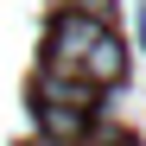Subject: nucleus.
<instances>
[{
	"instance_id": "obj_1",
	"label": "nucleus",
	"mask_w": 146,
	"mask_h": 146,
	"mask_svg": "<svg viewBox=\"0 0 146 146\" xmlns=\"http://www.w3.org/2000/svg\"><path fill=\"white\" fill-rule=\"evenodd\" d=\"M108 38L102 19H89V13H57L51 19V32H44V70L51 76H89V57H95V44Z\"/></svg>"
},
{
	"instance_id": "obj_2",
	"label": "nucleus",
	"mask_w": 146,
	"mask_h": 146,
	"mask_svg": "<svg viewBox=\"0 0 146 146\" xmlns=\"http://www.w3.org/2000/svg\"><path fill=\"white\" fill-rule=\"evenodd\" d=\"M89 102H95L89 83H76V76H51V70L38 76V108H83V114H89Z\"/></svg>"
},
{
	"instance_id": "obj_3",
	"label": "nucleus",
	"mask_w": 146,
	"mask_h": 146,
	"mask_svg": "<svg viewBox=\"0 0 146 146\" xmlns=\"http://www.w3.org/2000/svg\"><path fill=\"white\" fill-rule=\"evenodd\" d=\"M38 127H44V140L76 146V140L89 133V114H83V108H38Z\"/></svg>"
}]
</instances>
